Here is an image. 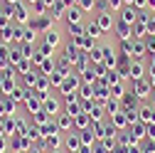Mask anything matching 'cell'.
<instances>
[{
  "instance_id": "1",
  "label": "cell",
  "mask_w": 155,
  "mask_h": 153,
  "mask_svg": "<svg viewBox=\"0 0 155 153\" xmlns=\"http://www.w3.org/2000/svg\"><path fill=\"white\" fill-rule=\"evenodd\" d=\"M30 22V10L25 3L12 5V25H27Z\"/></svg>"
},
{
  "instance_id": "2",
  "label": "cell",
  "mask_w": 155,
  "mask_h": 153,
  "mask_svg": "<svg viewBox=\"0 0 155 153\" xmlns=\"http://www.w3.org/2000/svg\"><path fill=\"white\" fill-rule=\"evenodd\" d=\"M59 89H62V94H64V97H71V94H76V89H79V76H74V74H67Z\"/></svg>"
},
{
  "instance_id": "3",
  "label": "cell",
  "mask_w": 155,
  "mask_h": 153,
  "mask_svg": "<svg viewBox=\"0 0 155 153\" xmlns=\"http://www.w3.org/2000/svg\"><path fill=\"white\" fill-rule=\"evenodd\" d=\"M148 94H153V87L150 82H133V97L135 99H148Z\"/></svg>"
},
{
  "instance_id": "4",
  "label": "cell",
  "mask_w": 155,
  "mask_h": 153,
  "mask_svg": "<svg viewBox=\"0 0 155 153\" xmlns=\"http://www.w3.org/2000/svg\"><path fill=\"white\" fill-rule=\"evenodd\" d=\"M49 20H52L49 15H37V20H32L30 27H32L35 32H47V30H52V27H49Z\"/></svg>"
},
{
  "instance_id": "5",
  "label": "cell",
  "mask_w": 155,
  "mask_h": 153,
  "mask_svg": "<svg viewBox=\"0 0 155 153\" xmlns=\"http://www.w3.org/2000/svg\"><path fill=\"white\" fill-rule=\"evenodd\" d=\"M96 25L101 27V32H106V30H111V27H113V17L108 15V10H104V12L96 15Z\"/></svg>"
},
{
  "instance_id": "6",
  "label": "cell",
  "mask_w": 155,
  "mask_h": 153,
  "mask_svg": "<svg viewBox=\"0 0 155 153\" xmlns=\"http://www.w3.org/2000/svg\"><path fill=\"white\" fill-rule=\"evenodd\" d=\"M143 72H145V67H143L140 62H130L128 79H133V82H140V79H143Z\"/></svg>"
},
{
  "instance_id": "7",
  "label": "cell",
  "mask_w": 155,
  "mask_h": 153,
  "mask_svg": "<svg viewBox=\"0 0 155 153\" xmlns=\"http://www.w3.org/2000/svg\"><path fill=\"white\" fill-rule=\"evenodd\" d=\"M140 116H138V121L140 124H155V109L153 106H140Z\"/></svg>"
},
{
  "instance_id": "8",
  "label": "cell",
  "mask_w": 155,
  "mask_h": 153,
  "mask_svg": "<svg viewBox=\"0 0 155 153\" xmlns=\"http://www.w3.org/2000/svg\"><path fill=\"white\" fill-rule=\"evenodd\" d=\"M74 126V116H69V114H57V128H62V131H69Z\"/></svg>"
},
{
  "instance_id": "9",
  "label": "cell",
  "mask_w": 155,
  "mask_h": 153,
  "mask_svg": "<svg viewBox=\"0 0 155 153\" xmlns=\"http://www.w3.org/2000/svg\"><path fill=\"white\" fill-rule=\"evenodd\" d=\"M111 124L116 126V128H121V126H130V121H128V114L121 109L118 114H111Z\"/></svg>"
},
{
  "instance_id": "10",
  "label": "cell",
  "mask_w": 155,
  "mask_h": 153,
  "mask_svg": "<svg viewBox=\"0 0 155 153\" xmlns=\"http://www.w3.org/2000/svg\"><path fill=\"white\" fill-rule=\"evenodd\" d=\"M128 131L133 133V141H143V136H145V124L135 121V124H130V126H128Z\"/></svg>"
},
{
  "instance_id": "11",
  "label": "cell",
  "mask_w": 155,
  "mask_h": 153,
  "mask_svg": "<svg viewBox=\"0 0 155 153\" xmlns=\"http://www.w3.org/2000/svg\"><path fill=\"white\" fill-rule=\"evenodd\" d=\"M81 12H84L81 8H69L67 10V22L69 25H79L81 22Z\"/></svg>"
},
{
  "instance_id": "12",
  "label": "cell",
  "mask_w": 155,
  "mask_h": 153,
  "mask_svg": "<svg viewBox=\"0 0 155 153\" xmlns=\"http://www.w3.org/2000/svg\"><path fill=\"white\" fill-rule=\"evenodd\" d=\"M45 45L54 49L57 45H59V32H57V30H47L45 32Z\"/></svg>"
},
{
  "instance_id": "13",
  "label": "cell",
  "mask_w": 155,
  "mask_h": 153,
  "mask_svg": "<svg viewBox=\"0 0 155 153\" xmlns=\"http://www.w3.org/2000/svg\"><path fill=\"white\" fill-rule=\"evenodd\" d=\"M130 27H133V25H128V22H123V20L116 25V32H118V37H121V40H128V37H130V32H133Z\"/></svg>"
},
{
  "instance_id": "14",
  "label": "cell",
  "mask_w": 155,
  "mask_h": 153,
  "mask_svg": "<svg viewBox=\"0 0 155 153\" xmlns=\"http://www.w3.org/2000/svg\"><path fill=\"white\" fill-rule=\"evenodd\" d=\"M8 64H10V47H8V45H0V67L10 69Z\"/></svg>"
},
{
  "instance_id": "15",
  "label": "cell",
  "mask_w": 155,
  "mask_h": 153,
  "mask_svg": "<svg viewBox=\"0 0 155 153\" xmlns=\"http://www.w3.org/2000/svg\"><path fill=\"white\" fill-rule=\"evenodd\" d=\"M40 101H42L40 97H27V99H25V106H27L32 114H37V111H42V109H40Z\"/></svg>"
},
{
  "instance_id": "16",
  "label": "cell",
  "mask_w": 155,
  "mask_h": 153,
  "mask_svg": "<svg viewBox=\"0 0 155 153\" xmlns=\"http://www.w3.org/2000/svg\"><path fill=\"white\" fill-rule=\"evenodd\" d=\"M121 20L128 22V25H133V22H135V8H126V10H121Z\"/></svg>"
},
{
  "instance_id": "17",
  "label": "cell",
  "mask_w": 155,
  "mask_h": 153,
  "mask_svg": "<svg viewBox=\"0 0 155 153\" xmlns=\"http://www.w3.org/2000/svg\"><path fill=\"white\" fill-rule=\"evenodd\" d=\"M67 148H69V153H76V151L81 148V138L79 136H69L67 138Z\"/></svg>"
},
{
  "instance_id": "18",
  "label": "cell",
  "mask_w": 155,
  "mask_h": 153,
  "mask_svg": "<svg viewBox=\"0 0 155 153\" xmlns=\"http://www.w3.org/2000/svg\"><path fill=\"white\" fill-rule=\"evenodd\" d=\"M64 72H59V69H54L52 74H49V84H54V87H62V82H64Z\"/></svg>"
},
{
  "instance_id": "19",
  "label": "cell",
  "mask_w": 155,
  "mask_h": 153,
  "mask_svg": "<svg viewBox=\"0 0 155 153\" xmlns=\"http://www.w3.org/2000/svg\"><path fill=\"white\" fill-rule=\"evenodd\" d=\"M101 52H104V59H106V67H111V69H113V67H116V54H113V49H111V47H104Z\"/></svg>"
},
{
  "instance_id": "20",
  "label": "cell",
  "mask_w": 155,
  "mask_h": 153,
  "mask_svg": "<svg viewBox=\"0 0 155 153\" xmlns=\"http://www.w3.org/2000/svg\"><path fill=\"white\" fill-rule=\"evenodd\" d=\"M79 138H81V143H84V146H91V143L96 141V136H94V131H91V126L81 131V136H79Z\"/></svg>"
},
{
  "instance_id": "21",
  "label": "cell",
  "mask_w": 155,
  "mask_h": 153,
  "mask_svg": "<svg viewBox=\"0 0 155 153\" xmlns=\"http://www.w3.org/2000/svg\"><path fill=\"white\" fill-rule=\"evenodd\" d=\"M108 91H111V97H113V99H123V84L116 82V84L108 87Z\"/></svg>"
},
{
  "instance_id": "22",
  "label": "cell",
  "mask_w": 155,
  "mask_h": 153,
  "mask_svg": "<svg viewBox=\"0 0 155 153\" xmlns=\"http://www.w3.org/2000/svg\"><path fill=\"white\" fill-rule=\"evenodd\" d=\"M32 121H35L37 126H45V124L49 121V116H47V111H37V114H32Z\"/></svg>"
},
{
  "instance_id": "23",
  "label": "cell",
  "mask_w": 155,
  "mask_h": 153,
  "mask_svg": "<svg viewBox=\"0 0 155 153\" xmlns=\"http://www.w3.org/2000/svg\"><path fill=\"white\" fill-rule=\"evenodd\" d=\"M45 111L47 114H57L59 111V101L57 99H45Z\"/></svg>"
},
{
  "instance_id": "24",
  "label": "cell",
  "mask_w": 155,
  "mask_h": 153,
  "mask_svg": "<svg viewBox=\"0 0 155 153\" xmlns=\"http://www.w3.org/2000/svg\"><path fill=\"white\" fill-rule=\"evenodd\" d=\"M130 54H133V57H143V54H145V45L133 42V45H130Z\"/></svg>"
},
{
  "instance_id": "25",
  "label": "cell",
  "mask_w": 155,
  "mask_h": 153,
  "mask_svg": "<svg viewBox=\"0 0 155 153\" xmlns=\"http://www.w3.org/2000/svg\"><path fill=\"white\" fill-rule=\"evenodd\" d=\"M59 136H57V133H49V136H47V146L52 148V151H57V148H59Z\"/></svg>"
},
{
  "instance_id": "26",
  "label": "cell",
  "mask_w": 155,
  "mask_h": 153,
  "mask_svg": "<svg viewBox=\"0 0 155 153\" xmlns=\"http://www.w3.org/2000/svg\"><path fill=\"white\" fill-rule=\"evenodd\" d=\"M99 35H101V27L96 25V22L86 25V37H99Z\"/></svg>"
},
{
  "instance_id": "27",
  "label": "cell",
  "mask_w": 155,
  "mask_h": 153,
  "mask_svg": "<svg viewBox=\"0 0 155 153\" xmlns=\"http://www.w3.org/2000/svg\"><path fill=\"white\" fill-rule=\"evenodd\" d=\"M79 3V8L84 10V12H89V10H94V5H96V0H76Z\"/></svg>"
},
{
  "instance_id": "28",
  "label": "cell",
  "mask_w": 155,
  "mask_h": 153,
  "mask_svg": "<svg viewBox=\"0 0 155 153\" xmlns=\"http://www.w3.org/2000/svg\"><path fill=\"white\" fill-rule=\"evenodd\" d=\"M15 69H17V72H22V74H30V62H27V57L17 62V67H15Z\"/></svg>"
},
{
  "instance_id": "29",
  "label": "cell",
  "mask_w": 155,
  "mask_h": 153,
  "mask_svg": "<svg viewBox=\"0 0 155 153\" xmlns=\"http://www.w3.org/2000/svg\"><path fill=\"white\" fill-rule=\"evenodd\" d=\"M8 97H10V99H15V101H25V99H27L22 89H12V94H8Z\"/></svg>"
},
{
  "instance_id": "30",
  "label": "cell",
  "mask_w": 155,
  "mask_h": 153,
  "mask_svg": "<svg viewBox=\"0 0 155 153\" xmlns=\"http://www.w3.org/2000/svg\"><path fill=\"white\" fill-rule=\"evenodd\" d=\"M143 153H155V138L143 141Z\"/></svg>"
},
{
  "instance_id": "31",
  "label": "cell",
  "mask_w": 155,
  "mask_h": 153,
  "mask_svg": "<svg viewBox=\"0 0 155 153\" xmlns=\"http://www.w3.org/2000/svg\"><path fill=\"white\" fill-rule=\"evenodd\" d=\"M42 72H47V76H49V74L54 72V62H52V59H45V62H42Z\"/></svg>"
},
{
  "instance_id": "32",
  "label": "cell",
  "mask_w": 155,
  "mask_h": 153,
  "mask_svg": "<svg viewBox=\"0 0 155 153\" xmlns=\"http://www.w3.org/2000/svg\"><path fill=\"white\" fill-rule=\"evenodd\" d=\"M106 111H108V114H118V111H121L118 101H108V104H106Z\"/></svg>"
},
{
  "instance_id": "33",
  "label": "cell",
  "mask_w": 155,
  "mask_h": 153,
  "mask_svg": "<svg viewBox=\"0 0 155 153\" xmlns=\"http://www.w3.org/2000/svg\"><path fill=\"white\" fill-rule=\"evenodd\" d=\"M145 136L148 138H155V124H145Z\"/></svg>"
},
{
  "instance_id": "34",
  "label": "cell",
  "mask_w": 155,
  "mask_h": 153,
  "mask_svg": "<svg viewBox=\"0 0 155 153\" xmlns=\"http://www.w3.org/2000/svg\"><path fill=\"white\" fill-rule=\"evenodd\" d=\"M81 79H84V82H94V72H91V69H86Z\"/></svg>"
},
{
  "instance_id": "35",
  "label": "cell",
  "mask_w": 155,
  "mask_h": 153,
  "mask_svg": "<svg viewBox=\"0 0 155 153\" xmlns=\"http://www.w3.org/2000/svg\"><path fill=\"white\" fill-rule=\"evenodd\" d=\"M133 8H148V0H133Z\"/></svg>"
},
{
  "instance_id": "36",
  "label": "cell",
  "mask_w": 155,
  "mask_h": 153,
  "mask_svg": "<svg viewBox=\"0 0 155 153\" xmlns=\"http://www.w3.org/2000/svg\"><path fill=\"white\" fill-rule=\"evenodd\" d=\"M76 153H91V146H84V143H81V148L76 151Z\"/></svg>"
},
{
  "instance_id": "37",
  "label": "cell",
  "mask_w": 155,
  "mask_h": 153,
  "mask_svg": "<svg viewBox=\"0 0 155 153\" xmlns=\"http://www.w3.org/2000/svg\"><path fill=\"white\" fill-rule=\"evenodd\" d=\"M42 3H45V8H54V5H57V0H42Z\"/></svg>"
},
{
  "instance_id": "38",
  "label": "cell",
  "mask_w": 155,
  "mask_h": 153,
  "mask_svg": "<svg viewBox=\"0 0 155 153\" xmlns=\"http://www.w3.org/2000/svg\"><path fill=\"white\" fill-rule=\"evenodd\" d=\"M128 153H140V148H138V146L133 143V146H128Z\"/></svg>"
},
{
  "instance_id": "39",
  "label": "cell",
  "mask_w": 155,
  "mask_h": 153,
  "mask_svg": "<svg viewBox=\"0 0 155 153\" xmlns=\"http://www.w3.org/2000/svg\"><path fill=\"white\" fill-rule=\"evenodd\" d=\"M0 153H5V138L0 136Z\"/></svg>"
},
{
  "instance_id": "40",
  "label": "cell",
  "mask_w": 155,
  "mask_h": 153,
  "mask_svg": "<svg viewBox=\"0 0 155 153\" xmlns=\"http://www.w3.org/2000/svg\"><path fill=\"white\" fill-rule=\"evenodd\" d=\"M3 3H5V5H17L20 0H3Z\"/></svg>"
},
{
  "instance_id": "41",
  "label": "cell",
  "mask_w": 155,
  "mask_h": 153,
  "mask_svg": "<svg viewBox=\"0 0 155 153\" xmlns=\"http://www.w3.org/2000/svg\"><path fill=\"white\" fill-rule=\"evenodd\" d=\"M0 136H8L5 133V124H0Z\"/></svg>"
},
{
  "instance_id": "42",
  "label": "cell",
  "mask_w": 155,
  "mask_h": 153,
  "mask_svg": "<svg viewBox=\"0 0 155 153\" xmlns=\"http://www.w3.org/2000/svg\"><path fill=\"white\" fill-rule=\"evenodd\" d=\"M148 8H153V10H155V0H148Z\"/></svg>"
},
{
  "instance_id": "43",
  "label": "cell",
  "mask_w": 155,
  "mask_h": 153,
  "mask_svg": "<svg viewBox=\"0 0 155 153\" xmlns=\"http://www.w3.org/2000/svg\"><path fill=\"white\" fill-rule=\"evenodd\" d=\"M27 153H40V151H37V148H27Z\"/></svg>"
},
{
  "instance_id": "44",
  "label": "cell",
  "mask_w": 155,
  "mask_h": 153,
  "mask_svg": "<svg viewBox=\"0 0 155 153\" xmlns=\"http://www.w3.org/2000/svg\"><path fill=\"white\" fill-rule=\"evenodd\" d=\"M150 82H153V87H155V74H150Z\"/></svg>"
},
{
  "instance_id": "45",
  "label": "cell",
  "mask_w": 155,
  "mask_h": 153,
  "mask_svg": "<svg viewBox=\"0 0 155 153\" xmlns=\"http://www.w3.org/2000/svg\"><path fill=\"white\" fill-rule=\"evenodd\" d=\"M25 3H30V5H35V3H37V0H25Z\"/></svg>"
},
{
  "instance_id": "46",
  "label": "cell",
  "mask_w": 155,
  "mask_h": 153,
  "mask_svg": "<svg viewBox=\"0 0 155 153\" xmlns=\"http://www.w3.org/2000/svg\"><path fill=\"white\" fill-rule=\"evenodd\" d=\"M49 153H62V151H59V148H57V151H49Z\"/></svg>"
},
{
  "instance_id": "47",
  "label": "cell",
  "mask_w": 155,
  "mask_h": 153,
  "mask_svg": "<svg viewBox=\"0 0 155 153\" xmlns=\"http://www.w3.org/2000/svg\"><path fill=\"white\" fill-rule=\"evenodd\" d=\"M0 79H3V74H0Z\"/></svg>"
},
{
  "instance_id": "48",
  "label": "cell",
  "mask_w": 155,
  "mask_h": 153,
  "mask_svg": "<svg viewBox=\"0 0 155 153\" xmlns=\"http://www.w3.org/2000/svg\"><path fill=\"white\" fill-rule=\"evenodd\" d=\"M0 15H3V10H0Z\"/></svg>"
}]
</instances>
